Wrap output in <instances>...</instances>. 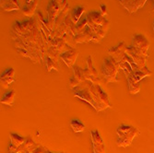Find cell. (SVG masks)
Masks as SVG:
<instances>
[{"instance_id": "29", "label": "cell", "mask_w": 154, "mask_h": 153, "mask_svg": "<svg viewBox=\"0 0 154 153\" xmlns=\"http://www.w3.org/2000/svg\"><path fill=\"white\" fill-rule=\"evenodd\" d=\"M47 150H48V149H46V148H44V147L38 146L32 153H47Z\"/></svg>"}, {"instance_id": "22", "label": "cell", "mask_w": 154, "mask_h": 153, "mask_svg": "<svg viewBox=\"0 0 154 153\" xmlns=\"http://www.w3.org/2000/svg\"><path fill=\"white\" fill-rule=\"evenodd\" d=\"M37 0H33V1H31L29 3H26V5L21 8L22 13L26 17H32L33 14L35 13L36 8H37Z\"/></svg>"}, {"instance_id": "14", "label": "cell", "mask_w": 154, "mask_h": 153, "mask_svg": "<svg viewBox=\"0 0 154 153\" xmlns=\"http://www.w3.org/2000/svg\"><path fill=\"white\" fill-rule=\"evenodd\" d=\"M147 0H119V3L129 13H134L142 8Z\"/></svg>"}, {"instance_id": "25", "label": "cell", "mask_w": 154, "mask_h": 153, "mask_svg": "<svg viewBox=\"0 0 154 153\" xmlns=\"http://www.w3.org/2000/svg\"><path fill=\"white\" fill-rule=\"evenodd\" d=\"M128 78V89H129V92L131 94H137V92H139L140 90V85L138 84V82L134 80L131 78Z\"/></svg>"}, {"instance_id": "8", "label": "cell", "mask_w": 154, "mask_h": 153, "mask_svg": "<svg viewBox=\"0 0 154 153\" xmlns=\"http://www.w3.org/2000/svg\"><path fill=\"white\" fill-rule=\"evenodd\" d=\"M125 54L129 55V57L133 59V61L135 62V64L138 67H144V66H146V62H147V59L149 57V55H146V54H142L141 52H139L138 50H137L132 45L127 47Z\"/></svg>"}, {"instance_id": "27", "label": "cell", "mask_w": 154, "mask_h": 153, "mask_svg": "<svg viewBox=\"0 0 154 153\" xmlns=\"http://www.w3.org/2000/svg\"><path fill=\"white\" fill-rule=\"evenodd\" d=\"M70 126H71V128L73 129V131L75 133L82 132L84 129H85V126H84L81 122H79L77 119H73V120L70 121Z\"/></svg>"}, {"instance_id": "20", "label": "cell", "mask_w": 154, "mask_h": 153, "mask_svg": "<svg viewBox=\"0 0 154 153\" xmlns=\"http://www.w3.org/2000/svg\"><path fill=\"white\" fill-rule=\"evenodd\" d=\"M57 61L58 60L49 57V55H47V54H45L43 63L45 64L46 71L50 72L51 70H53V69H54V70H57V71H59V65H58Z\"/></svg>"}, {"instance_id": "33", "label": "cell", "mask_w": 154, "mask_h": 153, "mask_svg": "<svg viewBox=\"0 0 154 153\" xmlns=\"http://www.w3.org/2000/svg\"><path fill=\"white\" fill-rule=\"evenodd\" d=\"M47 153H53V152H51V151H49V150H47Z\"/></svg>"}, {"instance_id": "1", "label": "cell", "mask_w": 154, "mask_h": 153, "mask_svg": "<svg viewBox=\"0 0 154 153\" xmlns=\"http://www.w3.org/2000/svg\"><path fill=\"white\" fill-rule=\"evenodd\" d=\"M11 37L20 55L31 59L33 63H43L49 44L35 19L14 22L11 27Z\"/></svg>"}, {"instance_id": "7", "label": "cell", "mask_w": 154, "mask_h": 153, "mask_svg": "<svg viewBox=\"0 0 154 153\" xmlns=\"http://www.w3.org/2000/svg\"><path fill=\"white\" fill-rule=\"evenodd\" d=\"M84 72V77H85L86 80L91 81L94 84H101L102 80L99 78V75H98V71L95 69L93 63H92V57L91 55L88 57L87 58V68H85L83 70Z\"/></svg>"}, {"instance_id": "13", "label": "cell", "mask_w": 154, "mask_h": 153, "mask_svg": "<svg viewBox=\"0 0 154 153\" xmlns=\"http://www.w3.org/2000/svg\"><path fill=\"white\" fill-rule=\"evenodd\" d=\"M78 57H79V51L74 48L68 49L67 51H66L60 54V58L63 60V62L68 67H71V68L75 66V62H76Z\"/></svg>"}, {"instance_id": "17", "label": "cell", "mask_w": 154, "mask_h": 153, "mask_svg": "<svg viewBox=\"0 0 154 153\" xmlns=\"http://www.w3.org/2000/svg\"><path fill=\"white\" fill-rule=\"evenodd\" d=\"M93 36H94V33L93 32L91 31V29L87 26L86 29L84 30L83 32L76 35L73 40H74V43L75 44H82V43H89V41H92V39H93Z\"/></svg>"}, {"instance_id": "18", "label": "cell", "mask_w": 154, "mask_h": 153, "mask_svg": "<svg viewBox=\"0 0 154 153\" xmlns=\"http://www.w3.org/2000/svg\"><path fill=\"white\" fill-rule=\"evenodd\" d=\"M38 146L39 145L36 144L32 138L28 137L26 138L24 143L21 146H20L14 153H32Z\"/></svg>"}, {"instance_id": "30", "label": "cell", "mask_w": 154, "mask_h": 153, "mask_svg": "<svg viewBox=\"0 0 154 153\" xmlns=\"http://www.w3.org/2000/svg\"><path fill=\"white\" fill-rule=\"evenodd\" d=\"M103 16H106L107 15V8L104 5H101V12H100Z\"/></svg>"}, {"instance_id": "15", "label": "cell", "mask_w": 154, "mask_h": 153, "mask_svg": "<svg viewBox=\"0 0 154 153\" xmlns=\"http://www.w3.org/2000/svg\"><path fill=\"white\" fill-rule=\"evenodd\" d=\"M62 9L63 8L61 7V4L57 2L55 0H51L46 8L47 19L48 20H57V18L58 17L59 13L61 12Z\"/></svg>"}, {"instance_id": "2", "label": "cell", "mask_w": 154, "mask_h": 153, "mask_svg": "<svg viewBox=\"0 0 154 153\" xmlns=\"http://www.w3.org/2000/svg\"><path fill=\"white\" fill-rule=\"evenodd\" d=\"M73 94L77 97V98L82 100V101H85L88 103H90L97 112H101V111L105 110L107 107L103 104H102L99 101H98L94 95L91 92V90L82 84H80L79 86L72 89Z\"/></svg>"}, {"instance_id": "11", "label": "cell", "mask_w": 154, "mask_h": 153, "mask_svg": "<svg viewBox=\"0 0 154 153\" xmlns=\"http://www.w3.org/2000/svg\"><path fill=\"white\" fill-rule=\"evenodd\" d=\"M49 47H53L54 50H57L60 54L68 49H70V45L68 44L67 41L60 37H55V38H51L48 41Z\"/></svg>"}, {"instance_id": "31", "label": "cell", "mask_w": 154, "mask_h": 153, "mask_svg": "<svg viewBox=\"0 0 154 153\" xmlns=\"http://www.w3.org/2000/svg\"><path fill=\"white\" fill-rule=\"evenodd\" d=\"M55 1H57V2H58L59 4H61V3H62V2L64 1V0H55Z\"/></svg>"}, {"instance_id": "6", "label": "cell", "mask_w": 154, "mask_h": 153, "mask_svg": "<svg viewBox=\"0 0 154 153\" xmlns=\"http://www.w3.org/2000/svg\"><path fill=\"white\" fill-rule=\"evenodd\" d=\"M86 19L88 21V26L91 28L94 34L99 32L102 27L109 25V21L105 19V17L97 11H91L88 13Z\"/></svg>"}, {"instance_id": "12", "label": "cell", "mask_w": 154, "mask_h": 153, "mask_svg": "<svg viewBox=\"0 0 154 153\" xmlns=\"http://www.w3.org/2000/svg\"><path fill=\"white\" fill-rule=\"evenodd\" d=\"M127 47L128 46L125 44V41H121L117 46L111 47L110 49H108L107 53L111 57H113L116 61H117L119 63L125 55V50H127Z\"/></svg>"}, {"instance_id": "16", "label": "cell", "mask_w": 154, "mask_h": 153, "mask_svg": "<svg viewBox=\"0 0 154 153\" xmlns=\"http://www.w3.org/2000/svg\"><path fill=\"white\" fill-rule=\"evenodd\" d=\"M0 81H1V87L8 89L11 83L15 81V70L12 67L8 68L3 74H1Z\"/></svg>"}, {"instance_id": "26", "label": "cell", "mask_w": 154, "mask_h": 153, "mask_svg": "<svg viewBox=\"0 0 154 153\" xmlns=\"http://www.w3.org/2000/svg\"><path fill=\"white\" fill-rule=\"evenodd\" d=\"M73 72H74V78L76 79H78L80 83L84 82V81H86L85 79V77H84V72L83 70L84 69H82L81 67H79V66H74L73 67Z\"/></svg>"}, {"instance_id": "5", "label": "cell", "mask_w": 154, "mask_h": 153, "mask_svg": "<svg viewBox=\"0 0 154 153\" xmlns=\"http://www.w3.org/2000/svg\"><path fill=\"white\" fill-rule=\"evenodd\" d=\"M82 85L86 86L91 92L94 95L95 98L99 101L102 104L105 105L107 108L108 107H112V104L110 103V99H109V96L107 95V93L101 88L100 84H94L91 81L86 80L81 83Z\"/></svg>"}, {"instance_id": "4", "label": "cell", "mask_w": 154, "mask_h": 153, "mask_svg": "<svg viewBox=\"0 0 154 153\" xmlns=\"http://www.w3.org/2000/svg\"><path fill=\"white\" fill-rule=\"evenodd\" d=\"M120 69L119 63L116 61L113 57H106L103 60V67H102V74L105 78L106 83L110 82H117L119 79L116 78L117 73Z\"/></svg>"}, {"instance_id": "32", "label": "cell", "mask_w": 154, "mask_h": 153, "mask_svg": "<svg viewBox=\"0 0 154 153\" xmlns=\"http://www.w3.org/2000/svg\"><path fill=\"white\" fill-rule=\"evenodd\" d=\"M152 29H153V32H154V20L152 21Z\"/></svg>"}, {"instance_id": "23", "label": "cell", "mask_w": 154, "mask_h": 153, "mask_svg": "<svg viewBox=\"0 0 154 153\" xmlns=\"http://www.w3.org/2000/svg\"><path fill=\"white\" fill-rule=\"evenodd\" d=\"M85 9H86L85 7H81V6H79V7L75 8L72 10V12H71V14H70V17H71L72 21H73L75 24H77V23L79 21V20H80V18H81V15L83 14V12L85 11Z\"/></svg>"}, {"instance_id": "28", "label": "cell", "mask_w": 154, "mask_h": 153, "mask_svg": "<svg viewBox=\"0 0 154 153\" xmlns=\"http://www.w3.org/2000/svg\"><path fill=\"white\" fill-rule=\"evenodd\" d=\"M68 84H69V87H70L71 89H74V88H76V87H78V86H79V85L81 84V83H80L78 79H76L74 77H72L70 79H69Z\"/></svg>"}, {"instance_id": "21", "label": "cell", "mask_w": 154, "mask_h": 153, "mask_svg": "<svg viewBox=\"0 0 154 153\" xmlns=\"http://www.w3.org/2000/svg\"><path fill=\"white\" fill-rule=\"evenodd\" d=\"M0 1H1V8H3L5 11L20 9L18 0H0Z\"/></svg>"}, {"instance_id": "24", "label": "cell", "mask_w": 154, "mask_h": 153, "mask_svg": "<svg viewBox=\"0 0 154 153\" xmlns=\"http://www.w3.org/2000/svg\"><path fill=\"white\" fill-rule=\"evenodd\" d=\"M15 97H16V93L14 90H9L8 92H7L3 98L1 99V103L2 104H6V105H12L14 101H15Z\"/></svg>"}, {"instance_id": "3", "label": "cell", "mask_w": 154, "mask_h": 153, "mask_svg": "<svg viewBox=\"0 0 154 153\" xmlns=\"http://www.w3.org/2000/svg\"><path fill=\"white\" fill-rule=\"evenodd\" d=\"M116 133L118 136V138L116 140L117 146L127 148L130 146L134 138L139 135V130L131 126L122 124V126H119L117 127Z\"/></svg>"}, {"instance_id": "10", "label": "cell", "mask_w": 154, "mask_h": 153, "mask_svg": "<svg viewBox=\"0 0 154 153\" xmlns=\"http://www.w3.org/2000/svg\"><path fill=\"white\" fill-rule=\"evenodd\" d=\"M91 136L93 146L92 153H105V145L98 130H91Z\"/></svg>"}, {"instance_id": "9", "label": "cell", "mask_w": 154, "mask_h": 153, "mask_svg": "<svg viewBox=\"0 0 154 153\" xmlns=\"http://www.w3.org/2000/svg\"><path fill=\"white\" fill-rule=\"evenodd\" d=\"M132 46L142 54L148 55L147 52L149 47V41L142 34H135L132 38Z\"/></svg>"}, {"instance_id": "19", "label": "cell", "mask_w": 154, "mask_h": 153, "mask_svg": "<svg viewBox=\"0 0 154 153\" xmlns=\"http://www.w3.org/2000/svg\"><path fill=\"white\" fill-rule=\"evenodd\" d=\"M26 140V138L19 136L18 134H14V133H11L10 134V145H9V153H14L16 151V149L21 146L24 141Z\"/></svg>"}]
</instances>
